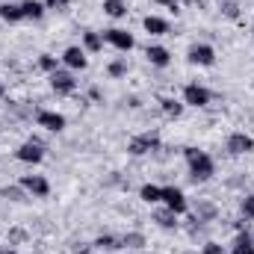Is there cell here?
Masks as SVG:
<instances>
[{
    "label": "cell",
    "instance_id": "cell-1",
    "mask_svg": "<svg viewBox=\"0 0 254 254\" xmlns=\"http://www.w3.org/2000/svg\"><path fill=\"white\" fill-rule=\"evenodd\" d=\"M184 157H187V166H190V178L195 184H204L216 175V163L210 154L198 151V148H184Z\"/></svg>",
    "mask_w": 254,
    "mask_h": 254
},
{
    "label": "cell",
    "instance_id": "cell-2",
    "mask_svg": "<svg viewBox=\"0 0 254 254\" xmlns=\"http://www.w3.org/2000/svg\"><path fill=\"white\" fill-rule=\"evenodd\" d=\"M157 148H160V136L157 133H142V136L127 142V154H133V157H145V154H151Z\"/></svg>",
    "mask_w": 254,
    "mask_h": 254
},
{
    "label": "cell",
    "instance_id": "cell-3",
    "mask_svg": "<svg viewBox=\"0 0 254 254\" xmlns=\"http://www.w3.org/2000/svg\"><path fill=\"white\" fill-rule=\"evenodd\" d=\"M163 207H169L172 213H187L190 210V201H187V195L184 190H178V187H163Z\"/></svg>",
    "mask_w": 254,
    "mask_h": 254
},
{
    "label": "cell",
    "instance_id": "cell-4",
    "mask_svg": "<svg viewBox=\"0 0 254 254\" xmlns=\"http://www.w3.org/2000/svg\"><path fill=\"white\" fill-rule=\"evenodd\" d=\"M104 42L107 45H113L116 51H122V54H127V51H133V36L127 33V30H122V27H113V30H104Z\"/></svg>",
    "mask_w": 254,
    "mask_h": 254
},
{
    "label": "cell",
    "instance_id": "cell-5",
    "mask_svg": "<svg viewBox=\"0 0 254 254\" xmlns=\"http://www.w3.org/2000/svg\"><path fill=\"white\" fill-rule=\"evenodd\" d=\"M210 89H204V86H198V83H190V86H184V104L187 107H195V110H201V107H207L210 104Z\"/></svg>",
    "mask_w": 254,
    "mask_h": 254
},
{
    "label": "cell",
    "instance_id": "cell-6",
    "mask_svg": "<svg viewBox=\"0 0 254 254\" xmlns=\"http://www.w3.org/2000/svg\"><path fill=\"white\" fill-rule=\"evenodd\" d=\"M18 184L30 192V195H36V198H48V195H51V184H48V178H42V175H21Z\"/></svg>",
    "mask_w": 254,
    "mask_h": 254
},
{
    "label": "cell",
    "instance_id": "cell-7",
    "mask_svg": "<svg viewBox=\"0 0 254 254\" xmlns=\"http://www.w3.org/2000/svg\"><path fill=\"white\" fill-rule=\"evenodd\" d=\"M51 89H54L57 95H71V92L77 89V80H74V74H71V71L57 68V71L51 74Z\"/></svg>",
    "mask_w": 254,
    "mask_h": 254
},
{
    "label": "cell",
    "instance_id": "cell-8",
    "mask_svg": "<svg viewBox=\"0 0 254 254\" xmlns=\"http://www.w3.org/2000/svg\"><path fill=\"white\" fill-rule=\"evenodd\" d=\"M15 157L21 160V163H30V166H36V163H42L45 160V148L39 145V142H33V139H27L18 151H15Z\"/></svg>",
    "mask_w": 254,
    "mask_h": 254
},
{
    "label": "cell",
    "instance_id": "cell-9",
    "mask_svg": "<svg viewBox=\"0 0 254 254\" xmlns=\"http://www.w3.org/2000/svg\"><path fill=\"white\" fill-rule=\"evenodd\" d=\"M187 60L192 65H204V68H210V65H216V51L210 48V45H192L190 54H187Z\"/></svg>",
    "mask_w": 254,
    "mask_h": 254
},
{
    "label": "cell",
    "instance_id": "cell-10",
    "mask_svg": "<svg viewBox=\"0 0 254 254\" xmlns=\"http://www.w3.org/2000/svg\"><path fill=\"white\" fill-rule=\"evenodd\" d=\"M36 125L51 130V133H60V130H65V116L63 113H54V110H42L36 116Z\"/></svg>",
    "mask_w": 254,
    "mask_h": 254
},
{
    "label": "cell",
    "instance_id": "cell-11",
    "mask_svg": "<svg viewBox=\"0 0 254 254\" xmlns=\"http://www.w3.org/2000/svg\"><path fill=\"white\" fill-rule=\"evenodd\" d=\"M228 151L234 154V157H240V154H252L254 151V139L249 133H231L228 136Z\"/></svg>",
    "mask_w": 254,
    "mask_h": 254
},
{
    "label": "cell",
    "instance_id": "cell-12",
    "mask_svg": "<svg viewBox=\"0 0 254 254\" xmlns=\"http://www.w3.org/2000/svg\"><path fill=\"white\" fill-rule=\"evenodd\" d=\"M63 63L71 68V71H83L86 65H89V60H86V51L83 48H77V45H71V48H65L63 54Z\"/></svg>",
    "mask_w": 254,
    "mask_h": 254
},
{
    "label": "cell",
    "instance_id": "cell-13",
    "mask_svg": "<svg viewBox=\"0 0 254 254\" xmlns=\"http://www.w3.org/2000/svg\"><path fill=\"white\" fill-rule=\"evenodd\" d=\"M142 27H145V33H151V36H166V33H169V21L160 18V15H145Z\"/></svg>",
    "mask_w": 254,
    "mask_h": 254
},
{
    "label": "cell",
    "instance_id": "cell-14",
    "mask_svg": "<svg viewBox=\"0 0 254 254\" xmlns=\"http://www.w3.org/2000/svg\"><path fill=\"white\" fill-rule=\"evenodd\" d=\"M145 57H148V63L157 65V68H166V65L172 63V54H169L163 45H151V48L145 51Z\"/></svg>",
    "mask_w": 254,
    "mask_h": 254
},
{
    "label": "cell",
    "instance_id": "cell-15",
    "mask_svg": "<svg viewBox=\"0 0 254 254\" xmlns=\"http://www.w3.org/2000/svg\"><path fill=\"white\" fill-rule=\"evenodd\" d=\"M45 12H48V6L39 3V0H24V3H21V15H24V21H39Z\"/></svg>",
    "mask_w": 254,
    "mask_h": 254
},
{
    "label": "cell",
    "instance_id": "cell-16",
    "mask_svg": "<svg viewBox=\"0 0 254 254\" xmlns=\"http://www.w3.org/2000/svg\"><path fill=\"white\" fill-rule=\"evenodd\" d=\"M154 222H157L160 228L172 231V228H178V213H172L169 207H163V210H157V213H154Z\"/></svg>",
    "mask_w": 254,
    "mask_h": 254
},
{
    "label": "cell",
    "instance_id": "cell-17",
    "mask_svg": "<svg viewBox=\"0 0 254 254\" xmlns=\"http://www.w3.org/2000/svg\"><path fill=\"white\" fill-rule=\"evenodd\" d=\"M0 18L9 21V24L24 21V15H21V3H0Z\"/></svg>",
    "mask_w": 254,
    "mask_h": 254
},
{
    "label": "cell",
    "instance_id": "cell-18",
    "mask_svg": "<svg viewBox=\"0 0 254 254\" xmlns=\"http://www.w3.org/2000/svg\"><path fill=\"white\" fill-rule=\"evenodd\" d=\"M139 198H142L145 204H160V201H163V187H157V184H145V187L139 190Z\"/></svg>",
    "mask_w": 254,
    "mask_h": 254
},
{
    "label": "cell",
    "instance_id": "cell-19",
    "mask_svg": "<svg viewBox=\"0 0 254 254\" xmlns=\"http://www.w3.org/2000/svg\"><path fill=\"white\" fill-rule=\"evenodd\" d=\"M231 254H254V240L249 234H237V240L231 246Z\"/></svg>",
    "mask_w": 254,
    "mask_h": 254
},
{
    "label": "cell",
    "instance_id": "cell-20",
    "mask_svg": "<svg viewBox=\"0 0 254 254\" xmlns=\"http://www.w3.org/2000/svg\"><path fill=\"white\" fill-rule=\"evenodd\" d=\"M184 107H187L184 101L166 98V101H163V116H166V119H181V116H184Z\"/></svg>",
    "mask_w": 254,
    "mask_h": 254
},
{
    "label": "cell",
    "instance_id": "cell-21",
    "mask_svg": "<svg viewBox=\"0 0 254 254\" xmlns=\"http://www.w3.org/2000/svg\"><path fill=\"white\" fill-rule=\"evenodd\" d=\"M101 48H104V36H98V33H92V30H86V33H83V51L98 54Z\"/></svg>",
    "mask_w": 254,
    "mask_h": 254
},
{
    "label": "cell",
    "instance_id": "cell-22",
    "mask_svg": "<svg viewBox=\"0 0 254 254\" xmlns=\"http://www.w3.org/2000/svg\"><path fill=\"white\" fill-rule=\"evenodd\" d=\"M104 12L110 18H125L127 15V3L125 0H104Z\"/></svg>",
    "mask_w": 254,
    "mask_h": 254
},
{
    "label": "cell",
    "instance_id": "cell-23",
    "mask_svg": "<svg viewBox=\"0 0 254 254\" xmlns=\"http://www.w3.org/2000/svg\"><path fill=\"white\" fill-rule=\"evenodd\" d=\"M95 246H98V249H104V252H116V249H125V246H122V240H119V237H113V234H101V237L95 240Z\"/></svg>",
    "mask_w": 254,
    "mask_h": 254
},
{
    "label": "cell",
    "instance_id": "cell-24",
    "mask_svg": "<svg viewBox=\"0 0 254 254\" xmlns=\"http://www.w3.org/2000/svg\"><path fill=\"white\" fill-rule=\"evenodd\" d=\"M24 187H21V184H18V187H3V190H0V198H9V201H24Z\"/></svg>",
    "mask_w": 254,
    "mask_h": 254
},
{
    "label": "cell",
    "instance_id": "cell-25",
    "mask_svg": "<svg viewBox=\"0 0 254 254\" xmlns=\"http://www.w3.org/2000/svg\"><path fill=\"white\" fill-rule=\"evenodd\" d=\"M39 68H42V71H48V74H54V71L60 68V60H57V57H51V54H42V57H39Z\"/></svg>",
    "mask_w": 254,
    "mask_h": 254
},
{
    "label": "cell",
    "instance_id": "cell-26",
    "mask_svg": "<svg viewBox=\"0 0 254 254\" xmlns=\"http://www.w3.org/2000/svg\"><path fill=\"white\" fill-rule=\"evenodd\" d=\"M122 246H125V249H142V246H145V237H142V234H125V237H122Z\"/></svg>",
    "mask_w": 254,
    "mask_h": 254
},
{
    "label": "cell",
    "instance_id": "cell-27",
    "mask_svg": "<svg viewBox=\"0 0 254 254\" xmlns=\"http://www.w3.org/2000/svg\"><path fill=\"white\" fill-rule=\"evenodd\" d=\"M110 77H125L127 74V60H116V63H110Z\"/></svg>",
    "mask_w": 254,
    "mask_h": 254
},
{
    "label": "cell",
    "instance_id": "cell-28",
    "mask_svg": "<svg viewBox=\"0 0 254 254\" xmlns=\"http://www.w3.org/2000/svg\"><path fill=\"white\" fill-rule=\"evenodd\" d=\"M240 210H243V216H246V219H254V192H252V195H246V198H243Z\"/></svg>",
    "mask_w": 254,
    "mask_h": 254
},
{
    "label": "cell",
    "instance_id": "cell-29",
    "mask_svg": "<svg viewBox=\"0 0 254 254\" xmlns=\"http://www.w3.org/2000/svg\"><path fill=\"white\" fill-rule=\"evenodd\" d=\"M222 12H225L228 18H240V6H237L234 0H225V3H222Z\"/></svg>",
    "mask_w": 254,
    "mask_h": 254
},
{
    "label": "cell",
    "instance_id": "cell-30",
    "mask_svg": "<svg viewBox=\"0 0 254 254\" xmlns=\"http://www.w3.org/2000/svg\"><path fill=\"white\" fill-rule=\"evenodd\" d=\"M201 254H228V249H225V246H219V243H207Z\"/></svg>",
    "mask_w": 254,
    "mask_h": 254
},
{
    "label": "cell",
    "instance_id": "cell-31",
    "mask_svg": "<svg viewBox=\"0 0 254 254\" xmlns=\"http://www.w3.org/2000/svg\"><path fill=\"white\" fill-rule=\"evenodd\" d=\"M68 3H71V0H45V6H48V9H57V12L68 9Z\"/></svg>",
    "mask_w": 254,
    "mask_h": 254
},
{
    "label": "cell",
    "instance_id": "cell-32",
    "mask_svg": "<svg viewBox=\"0 0 254 254\" xmlns=\"http://www.w3.org/2000/svg\"><path fill=\"white\" fill-rule=\"evenodd\" d=\"M198 213H201V219H210V216H213L216 210H213L210 204H201V210H198ZM201 219H198V222H201Z\"/></svg>",
    "mask_w": 254,
    "mask_h": 254
},
{
    "label": "cell",
    "instance_id": "cell-33",
    "mask_svg": "<svg viewBox=\"0 0 254 254\" xmlns=\"http://www.w3.org/2000/svg\"><path fill=\"white\" fill-rule=\"evenodd\" d=\"M154 3H160V6H178V0H154Z\"/></svg>",
    "mask_w": 254,
    "mask_h": 254
},
{
    "label": "cell",
    "instance_id": "cell-34",
    "mask_svg": "<svg viewBox=\"0 0 254 254\" xmlns=\"http://www.w3.org/2000/svg\"><path fill=\"white\" fill-rule=\"evenodd\" d=\"M0 254H18V252H15V249H12V246H9V249H6V246H3V249H0Z\"/></svg>",
    "mask_w": 254,
    "mask_h": 254
},
{
    "label": "cell",
    "instance_id": "cell-35",
    "mask_svg": "<svg viewBox=\"0 0 254 254\" xmlns=\"http://www.w3.org/2000/svg\"><path fill=\"white\" fill-rule=\"evenodd\" d=\"M3 95H6V86H3V80H0V98H3Z\"/></svg>",
    "mask_w": 254,
    "mask_h": 254
}]
</instances>
